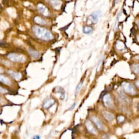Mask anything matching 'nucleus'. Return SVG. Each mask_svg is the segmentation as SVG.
<instances>
[{"label":"nucleus","mask_w":139,"mask_h":139,"mask_svg":"<svg viewBox=\"0 0 139 139\" xmlns=\"http://www.w3.org/2000/svg\"><path fill=\"white\" fill-rule=\"evenodd\" d=\"M85 125L87 130L91 133L93 134H97V131L96 130L95 128L93 125H92V123L89 121H86L85 123Z\"/></svg>","instance_id":"0eeeda50"},{"label":"nucleus","mask_w":139,"mask_h":139,"mask_svg":"<svg viewBox=\"0 0 139 139\" xmlns=\"http://www.w3.org/2000/svg\"><path fill=\"white\" fill-rule=\"evenodd\" d=\"M34 21L37 24H40V25H45L46 23L44 18L40 16H35L34 18Z\"/></svg>","instance_id":"f8f14e48"},{"label":"nucleus","mask_w":139,"mask_h":139,"mask_svg":"<svg viewBox=\"0 0 139 139\" xmlns=\"http://www.w3.org/2000/svg\"><path fill=\"white\" fill-rule=\"evenodd\" d=\"M0 82L2 83L3 84H4L7 85H10L11 84V82L10 80L6 77L2 75H0Z\"/></svg>","instance_id":"ddd939ff"},{"label":"nucleus","mask_w":139,"mask_h":139,"mask_svg":"<svg viewBox=\"0 0 139 139\" xmlns=\"http://www.w3.org/2000/svg\"><path fill=\"white\" fill-rule=\"evenodd\" d=\"M7 90H6L4 88H3L2 87L0 86V92L2 94H5V93H7Z\"/></svg>","instance_id":"4be33fe9"},{"label":"nucleus","mask_w":139,"mask_h":139,"mask_svg":"<svg viewBox=\"0 0 139 139\" xmlns=\"http://www.w3.org/2000/svg\"><path fill=\"white\" fill-rule=\"evenodd\" d=\"M76 105V103H74L73 104H72V106H71V107L69 108V110H73V109H74V108H75Z\"/></svg>","instance_id":"a878e982"},{"label":"nucleus","mask_w":139,"mask_h":139,"mask_svg":"<svg viewBox=\"0 0 139 139\" xmlns=\"http://www.w3.org/2000/svg\"><path fill=\"white\" fill-rule=\"evenodd\" d=\"M55 103V101L53 99H48L47 101H46L43 104V108L44 109H47L48 108L51 107L52 106H53V104Z\"/></svg>","instance_id":"9d476101"},{"label":"nucleus","mask_w":139,"mask_h":139,"mask_svg":"<svg viewBox=\"0 0 139 139\" xmlns=\"http://www.w3.org/2000/svg\"><path fill=\"white\" fill-rule=\"evenodd\" d=\"M36 8L40 13L41 14H42L43 15H44V16H47L49 15L48 9L44 5H43L41 3L38 4L36 6Z\"/></svg>","instance_id":"423d86ee"},{"label":"nucleus","mask_w":139,"mask_h":139,"mask_svg":"<svg viewBox=\"0 0 139 139\" xmlns=\"http://www.w3.org/2000/svg\"><path fill=\"white\" fill-rule=\"evenodd\" d=\"M54 92L55 93H61V100H64L65 98V94H64V90L63 88L61 87H56L54 89Z\"/></svg>","instance_id":"dca6fc26"},{"label":"nucleus","mask_w":139,"mask_h":139,"mask_svg":"<svg viewBox=\"0 0 139 139\" xmlns=\"http://www.w3.org/2000/svg\"><path fill=\"white\" fill-rule=\"evenodd\" d=\"M7 58L9 60L17 63H24L26 61V57L23 55L15 53H10L7 55Z\"/></svg>","instance_id":"f03ea898"},{"label":"nucleus","mask_w":139,"mask_h":139,"mask_svg":"<svg viewBox=\"0 0 139 139\" xmlns=\"http://www.w3.org/2000/svg\"><path fill=\"white\" fill-rule=\"evenodd\" d=\"M116 133H117V134H118V135H121V133H122L121 129V128L117 129V131H116Z\"/></svg>","instance_id":"b1692460"},{"label":"nucleus","mask_w":139,"mask_h":139,"mask_svg":"<svg viewBox=\"0 0 139 139\" xmlns=\"http://www.w3.org/2000/svg\"><path fill=\"white\" fill-rule=\"evenodd\" d=\"M3 72V70L2 69V68L0 67V73H2Z\"/></svg>","instance_id":"c756f323"},{"label":"nucleus","mask_w":139,"mask_h":139,"mask_svg":"<svg viewBox=\"0 0 139 139\" xmlns=\"http://www.w3.org/2000/svg\"><path fill=\"white\" fill-rule=\"evenodd\" d=\"M137 25H138V28H139V21H138V22H137Z\"/></svg>","instance_id":"2f4dec72"},{"label":"nucleus","mask_w":139,"mask_h":139,"mask_svg":"<svg viewBox=\"0 0 139 139\" xmlns=\"http://www.w3.org/2000/svg\"><path fill=\"white\" fill-rule=\"evenodd\" d=\"M6 46H7V44H6L5 42L0 41V47H6Z\"/></svg>","instance_id":"5701e85b"},{"label":"nucleus","mask_w":139,"mask_h":139,"mask_svg":"<svg viewBox=\"0 0 139 139\" xmlns=\"http://www.w3.org/2000/svg\"><path fill=\"white\" fill-rule=\"evenodd\" d=\"M8 73L10 75L11 77H13V78L16 80H18L21 78V75L20 73L16 72H14L12 71H9Z\"/></svg>","instance_id":"9b49d317"},{"label":"nucleus","mask_w":139,"mask_h":139,"mask_svg":"<svg viewBox=\"0 0 139 139\" xmlns=\"http://www.w3.org/2000/svg\"><path fill=\"white\" fill-rule=\"evenodd\" d=\"M82 84H83V83L82 82H81L79 83V84L77 86V87L76 88V90H75V94H77L78 92H79V91L80 90V89H81V87H82Z\"/></svg>","instance_id":"aec40b11"},{"label":"nucleus","mask_w":139,"mask_h":139,"mask_svg":"<svg viewBox=\"0 0 139 139\" xmlns=\"http://www.w3.org/2000/svg\"><path fill=\"white\" fill-rule=\"evenodd\" d=\"M28 53L30 55V56H31L32 58H34V59L38 58L40 56L39 52H38V51H36L34 50V49H29Z\"/></svg>","instance_id":"4468645a"},{"label":"nucleus","mask_w":139,"mask_h":139,"mask_svg":"<svg viewBox=\"0 0 139 139\" xmlns=\"http://www.w3.org/2000/svg\"><path fill=\"white\" fill-rule=\"evenodd\" d=\"M2 5L0 4V11H1V10H2Z\"/></svg>","instance_id":"7c9ffc66"},{"label":"nucleus","mask_w":139,"mask_h":139,"mask_svg":"<svg viewBox=\"0 0 139 139\" xmlns=\"http://www.w3.org/2000/svg\"><path fill=\"white\" fill-rule=\"evenodd\" d=\"M123 130L125 132H132L133 130L132 127L128 124H127L123 126Z\"/></svg>","instance_id":"a211bd4d"},{"label":"nucleus","mask_w":139,"mask_h":139,"mask_svg":"<svg viewBox=\"0 0 139 139\" xmlns=\"http://www.w3.org/2000/svg\"><path fill=\"white\" fill-rule=\"evenodd\" d=\"M117 121H118L119 122H122V121H124L125 117L123 116H119L118 117H117Z\"/></svg>","instance_id":"412c9836"},{"label":"nucleus","mask_w":139,"mask_h":139,"mask_svg":"<svg viewBox=\"0 0 139 139\" xmlns=\"http://www.w3.org/2000/svg\"><path fill=\"white\" fill-rule=\"evenodd\" d=\"M102 115L104 117V118L106 119L108 121L110 122L112 121L114 119V116L112 113H110L107 111H104L102 112Z\"/></svg>","instance_id":"1a4fd4ad"},{"label":"nucleus","mask_w":139,"mask_h":139,"mask_svg":"<svg viewBox=\"0 0 139 139\" xmlns=\"http://www.w3.org/2000/svg\"><path fill=\"white\" fill-rule=\"evenodd\" d=\"M109 139H117V138L115 136H112V137H110Z\"/></svg>","instance_id":"cd10ccee"},{"label":"nucleus","mask_w":139,"mask_h":139,"mask_svg":"<svg viewBox=\"0 0 139 139\" xmlns=\"http://www.w3.org/2000/svg\"><path fill=\"white\" fill-rule=\"evenodd\" d=\"M101 13L100 11H96L94 12V13H92L90 15V18L92 21V22L95 23L98 21V18L101 16Z\"/></svg>","instance_id":"6e6552de"},{"label":"nucleus","mask_w":139,"mask_h":139,"mask_svg":"<svg viewBox=\"0 0 139 139\" xmlns=\"http://www.w3.org/2000/svg\"><path fill=\"white\" fill-rule=\"evenodd\" d=\"M104 105L108 108H112L113 106V103L112 97L109 95H106L103 97Z\"/></svg>","instance_id":"20e7f679"},{"label":"nucleus","mask_w":139,"mask_h":139,"mask_svg":"<svg viewBox=\"0 0 139 139\" xmlns=\"http://www.w3.org/2000/svg\"><path fill=\"white\" fill-rule=\"evenodd\" d=\"M32 139H40V136L39 135H35L33 136Z\"/></svg>","instance_id":"393cba45"},{"label":"nucleus","mask_w":139,"mask_h":139,"mask_svg":"<svg viewBox=\"0 0 139 139\" xmlns=\"http://www.w3.org/2000/svg\"><path fill=\"white\" fill-rule=\"evenodd\" d=\"M132 69L134 73H139V64L133 65L131 66Z\"/></svg>","instance_id":"6ab92c4d"},{"label":"nucleus","mask_w":139,"mask_h":139,"mask_svg":"<svg viewBox=\"0 0 139 139\" xmlns=\"http://www.w3.org/2000/svg\"><path fill=\"white\" fill-rule=\"evenodd\" d=\"M32 31L37 38L44 41H49L54 38L52 34L45 28L34 26L32 28Z\"/></svg>","instance_id":"f257e3e1"},{"label":"nucleus","mask_w":139,"mask_h":139,"mask_svg":"<svg viewBox=\"0 0 139 139\" xmlns=\"http://www.w3.org/2000/svg\"><path fill=\"white\" fill-rule=\"evenodd\" d=\"M92 28L90 26H85L83 28V32L84 34H90L92 32Z\"/></svg>","instance_id":"f3484780"},{"label":"nucleus","mask_w":139,"mask_h":139,"mask_svg":"<svg viewBox=\"0 0 139 139\" xmlns=\"http://www.w3.org/2000/svg\"><path fill=\"white\" fill-rule=\"evenodd\" d=\"M49 2L51 3V5L53 8L58 9L59 8H60L61 7V2L60 1H50Z\"/></svg>","instance_id":"2eb2a0df"},{"label":"nucleus","mask_w":139,"mask_h":139,"mask_svg":"<svg viewBox=\"0 0 139 139\" xmlns=\"http://www.w3.org/2000/svg\"><path fill=\"white\" fill-rule=\"evenodd\" d=\"M137 109H138V110L139 111V102L138 103V104H137Z\"/></svg>","instance_id":"c85d7f7f"},{"label":"nucleus","mask_w":139,"mask_h":139,"mask_svg":"<svg viewBox=\"0 0 139 139\" xmlns=\"http://www.w3.org/2000/svg\"><path fill=\"white\" fill-rule=\"evenodd\" d=\"M122 88L125 92L130 95H133L136 94V91L134 88V86H133L131 83L127 82H123L122 84Z\"/></svg>","instance_id":"7ed1b4c3"},{"label":"nucleus","mask_w":139,"mask_h":139,"mask_svg":"<svg viewBox=\"0 0 139 139\" xmlns=\"http://www.w3.org/2000/svg\"><path fill=\"white\" fill-rule=\"evenodd\" d=\"M135 85L137 86L138 88L139 89V81H137L135 82Z\"/></svg>","instance_id":"bb28decb"},{"label":"nucleus","mask_w":139,"mask_h":139,"mask_svg":"<svg viewBox=\"0 0 139 139\" xmlns=\"http://www.w3.org/2000/svg\"><path fill=\"white\" fill-rule=\"evenodd\" d=\"M91 120H92V121L95 123V125L97 127L100 129V130L101 131L104 130V127L102 124V123L101 122V121L97 118V117L92 116L91 117Z\"/></svg>","instance_id":"39448f33"}]
</instances>
